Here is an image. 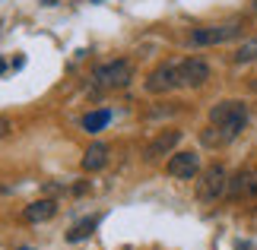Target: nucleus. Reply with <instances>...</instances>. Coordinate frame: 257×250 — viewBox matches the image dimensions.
I'll list each match as a JSON object with an SVG mask.
<instances>
[{"label": "nucleus", "instance_id": "14", "mask_svg": "<svg viewBox=\"0 0 257 250\" xmlns=\"http://www.w3.org/2000/svg\"><path fill=\"white\" fill-rule=\"evenodd\" d=\"M200 143H203L206 149H222V146H229V143H232V139H229V136H225V133H222V130H219V127H216V124H210V127H206V130H203V133H200Z\"/></svg>", "mask_w": 257, "mask_h": 250}, {"label": "nucleus", "instance_id": "10", "mask_svg": "<svg viewBox=\"0 0 257 250\" xmlns=\"http://www.w3.org/2000/svg\"><path fill=\"white\" fill-rule=\"evenodd\" d=\"M57 215V203L54 199H35V203H29L26 209H23V218L26 222H32V225H38V222H48V218H54Z\"/></svg>", "mask_w": 257, "mask_h": 250}, {"label": "nucleus", "instance_id": "1", "mask_svg": "<svg viewBox=\"0 0 257 250\" xmlns=\"http://www.w3.org/2000/svg\"><path fill=\"white\" fill-rule=\"evenodd\" d=\"M210 124H216L229 139L241 136V130L248 127V105L238 98H225V102L210 108Z\"/></svg>", "mask_w": 257, "mask_h": 250}, {"label": "nucleus", "instance_id": "15", "mask_svg": "<svg viewBox=\"0 0 257 250\" xmlns=\"http://www.w3.org/2000/svg\"><path fill=\"white\" fill-rule=\"evenodd\" d=\"M232 61H235V64H254V61H257V35H251L248 42H241L238 48H235Z\"/></svg>", "mask_w": 257, "mask_h": 250}, {"label": "nucleus", "instance_id": "18", "mask_svg": "<svg viewBox=\"0 0 257 250\" xmlns=\"http://www.w3.org/2000/svg\"><path fill=\"white\" fill-rule=\"evenodd\" d=\"M254 16H257V0H254Z\"/></svg>", "mask_w": 257, "mask_h": 250}, {"label": "nucleus", "instance_id": "4", "mask_svg": "<svg viewBox=\"0 0 257 250\" xmlns=\"http://www.w3.org/2000/svg\"><path fill=\"white\" fill-rule=\"evenodd\" d=\"M229 193V171L222 165H210L206 171H200V181H197V199L203 203H216L219 196Z\"/></svg>", "mask_w": 257, "mask_h": 250}, {"label": "nucleus", "instance_id": "19", "mask_svg": "<svg viewBox=\"0 0 257 250\" xmlns=\"http://www.w3.org/2000/svg\"><path fill=\"white\" fill-rule=\"evenodd\" d=\"M19 250H32V247H19Z\"/></svg>", "mask_w": 257, "mask_h": 250}, {"label": "nucleus", "instance_id": "17", "mask_svg": "<svg viewBox=\"0 0 257 250\" xmlns=\"http://www.w3.org/2000/svg\"><path fill=\"white\" fill-rule=\"evenodd\" d=\"M4 70H7V61H4V57H0V73H4Z\"/></svg>", "mask_w": 257, "mask_h": 250}, {"label": "nucleus", "instance_id": "2", "mask_svg": "<svg viewBox=\"0 0 257 250\" xmlns=\"http://www.w3.org/2000/svg\"><path fill=\"white\" fill-rule=\"evenodd\" d=\"M244 32V23L241 19H232V23H216V26H200L187 35V45L191 48H216V45H225V42H235Z\"/></svg>", "mask_w": 257, "mask_h": 250}, {"label": "nucleus", "instance_id": "11", "mask_svg": "<svg viewBox=\"0 0 257 250\" xmlns=\"http://www.w3.org/2000/svg\"><path fill=\"white\" fill-rule=\"evenodd\" d=\"M105 165H108V146L105 143H92L83 152V171L95 174V171H102Z\"/></svg>", "mask_w": 257, "mask_h": 250}, {"label": "nucleus", "instance_id": "7", "mask_svg": "<svg viewBox=\"0 0 257 250\" xmlns=\"http://www.w3.org/2000/svg\"><path fill=\"white\" fill-rule=\"evenodd\" d=\"M229 199H257V168H241L235 177H229Z\"/></svg>", "mask_w": 257, "mask_h": 250}, {"label": "nucleus", "instance_id": "8", "mask_svg": "<svg viewBox=\"0 0 257 250\" xmlns=\"http://www.w3.org/2000/svg\"><path fill=\"white\" fill-rule=\"evenodd\" d=\"M165 171L178 181H191V177L200 174V155L197 152H175L169 158V165H165Z\"/></svg>", "mask_w": 257, "mask_h": 250}, {"label": "nucleus", "instance_id": "16", "mask_svg": "<svg viewBox=\"0 0 257 250\" xmlns=\"http://www.w3.org/2000/svg\"><path fill=\"white\" fill-rule=\"evenodd\" d=\"M7 130H10V121H7V117H0V136H7Z\"/></svg>", "mask_w": 257, "mask_h": 250}, {"label": "nucleus", "instance_id": "12", "mask_svg": "<svg viewBox=\"0 0 257 250\" xmlns=\"http://www.w3.org/2000/svg\"><path fill=\"white\" fill-rule=\"evenodd\" d=\"M98 222H102V215H92V218H83V222H76L70 231H67V241L70 244H80V241H86L89 234L98 228Z\"/></svg>", "mask_w": 257, "mask_h": 250}, {"label": "nucleus", "instance_id": "9", "mask_svg": "<svg viewBox=\"0 0 257 250\" xmlns=\"http://www.w3.org/2000/svg\"><path fill=\"white\" fill-rule=\"evenodd\" d=\"M181 136H184L181 130H162V133L143 149V158L146 162H156V158H162V155H172V149L181 143Z\"/></svg>", "mask_w": 257, "mask_h": 250}, {"label": "nucleus", "instance_id": "13", "mask_svg": "<svg viewBox=\"0 0 257 250\" xmlns=\"http://www.w3.org/2000/svg\"><path fill=\"white\" fill-rule=\"evenodd\" d=\"M108 124H111V111H108V108L89 111V114L83 117V130H86V133H102Z\"/></svg>", "mask_w": 257, "mask_h": 250}, {"label": "nucleus", "instance_id": "6", "mask_svg": "<svg viewBox=\"0 0 257 250\" xmlns=\"http://www.w3.org/2000/svg\"><path fill=\"white\" fill-rule=\"evenodd\" d=\"M178 79H181V89H200L210 83V64L200 57H184L178 61Z\"/></svg>", "mask_w": 257, "mask_h": 250}, {"label": "nucleus", "instance_id": "3", "mask_svg": "<svg viewBox=\"0 0 257 250\" xmlns=\"http://www.w3.org/2000/svg\"><path fill=\"white\" fill-rule=\"evenodd\" d=\"M134 79V64L117 57V61H108L102 67H95L92 73V86L95 89H105V92H114V89H127Z\"/></svg>", "mask_w": 257, "mask_h": 250}, {"label": "nucleus", "instance_id": "20", "mask_svg": "<svg viewBox=\"0 0 257 250\" xmlns=\"http://www.w3.org/2000/svg\"><path fill=\"white\" fill-rule=\"evenodd\" d=\"M254 89H257V83H254Z\"/></svg>", "mask_w": 257, "mask_h": 250}, {"label": "nucleus", "instance_id": "5", "mask_svg": "<svg viewBox=\"0 0 257 250\" xmlns=\"http://www.w3.org/2000/svg\"><path fill=\"white\" fill-rule=\"evenodd\" d=\"M172 89H181V79H178V61H165L146 76V92L150 95H165Z\"/></svg>", "mask_w": 257, "mask_h": 250}]
</instances>
